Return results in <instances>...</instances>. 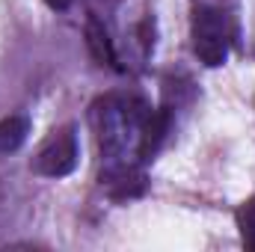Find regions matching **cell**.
Masks as SVG:
<instances>
[{"label": "cell", "instance_id": "obj_1", "mask_svg": "<svg viewBox=\"0 0 255 252\" xmlns=\"http://www.w3.org/2000/svg\"><path fill=\"white\" fill-rule=\"evenodd\" d=\"M98 148L107 157V181H136V163L151 157L166 136V116L133 95H107L92 107Z\"/></svg>", "mask_w": 255, "mask_h": 252}, {"label": "cell", "instance_id": "obj_2", "mask_svg": "<svg viewBox=\"0 0 255 252\" xmlns=\"http://www.w3.org/2000/svg\"><path fill=\"white\" fill-rule=\"evenodd\" d=\"M235 42L232 18L214 6H196L193 12V51L208 68H217L229 60Z\"/></svg>", "mask_w": 255, "mask_h": 252}, {"label": "cell", "instance_id": "obj_3", "mask_svg": "<svg viewBox=\"0 0 255 252\" xmlns=\"http://www.w3.org/2000/svg\"><path fill=\"white\" fill-rule=\"evenodd\" d=\"M80 160V139L74 125H63L51 130V136L39 145L36 157H33V172L45 175V178H65L77 169Z\"/></svg>", "mask_w": 255, "mask_h": 252}, {"label": "cell", "instance_id": "obj_4", "mask_svg": "<svg viewBox=\"0 0 255 252\" xmlns=\"http://www.w3.org/2000/svg\"><path fill=\"white\" fill-rule=\"evenodd\" d=\"M86 42H89L92 54H95L101 63L113 65V68H122V65H119V54H116V45H113V39H110L107 27H104V24H98L95 18H89V24H86Z\"/></svg>", "mask_w": 255, "mask_h": 252}, {"label": "cell", "instance_id": "obj_5", "mask_svg": "<svg viewBox=\"0 0 255 252\" xmlns=\"http://www.w3.org/2000/svg\"><path fill=\"white\" fill-rule=\"evenodd\" d=\"M30 136V119L27 116H9L0 119V154L18 151Z\"/></svg>", "mask_w": 255, "mask_h": 252}, {"label": "cell", "instance_id": "obj_6", "mask_svg": "<svg viewBox=\"0 0 255 252\" xmlns=\"http://www.w3.org/2000/svg\"><path fill=\"white\" fill-rule=\"evenodd\" d=\"M238 226H241V235H244V244L255 250V199H250L241 211H238Z\"/></svg>", "mask_w": 255, "mask_h": 252}, {"label": "cell", "instance_id": "obj_7", "mask_svg": "<svg viewBox=\"0 0 255 252\" xmlns=\"http://www.w3.org/2000/svg\"><path fill=\"white\" fill-rule=\"evenodd\" d=\"M51 9H57V12H63V9H68L71 6V0H45Z\"/></svg>", "mask_w": 255, "mask_h": 252}]
</instances>
